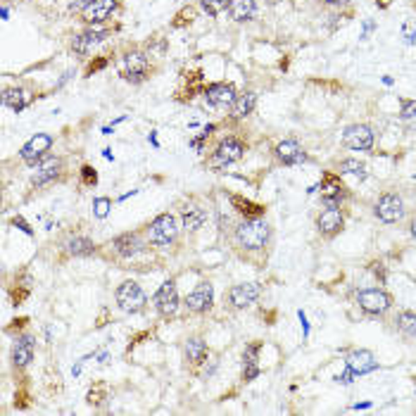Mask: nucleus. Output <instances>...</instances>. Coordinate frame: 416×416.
<instances>
[{
    "mask_svg": "<svg viewBox=\"0 0 416 416\" xmlns=\"http://www.w3.org/2000/svg\"><path fill=\"white\" fill-rule=\"evenodd\" d=\"M183 310L190 317H207L214 310V286L209 281H200L188 295L183 298Z\"/></svg>",
    "mask_w": 416,
    "mask_h": 416,
    "instance_id": "nucleus-15",
    "label": "nucleus"
},
{
    "mask_svg": "<svg viewBox=\"0 0 416 416\" xmlns=\"http://www.w3.org/2000/svg\"><path fill=\"white\" fill-rule=\"evenodd\" d=\"M36 357V338L31 333H22L12 343V367L17 371H24L34 362Z\"/></svg>",
    "mask_w": 416,
    "mask_h": 416,
    "instance_id": "nucleus-23",
    "label": "nucleus"
},
{
    "mask_svg": "<svg viewBox=\"0 0 416 416\" xmlns=\"http://www.w3.org/2000/svg\"><path fill=\"white\" fill-rule=\"evenodd\" d=\"M259 352H262V343L259 341H252L245 350H243V381H245V383L255 381L262 374V369H259Z\"/></svg>",
    "mask_w": 416,
    "mask_h": 416,
    "instance_id": "nucleus-26",
    "label": "nucleus"
},
{
    "mask_svg": "<svg viewBox=\"0 0 416 416\" xmlns=\"http://www.w3.org/2000/svg\"><path fill=\"white\" fill-rule=\"evenodd\" d=\"M343 145L352 152H371L376 145V133L369 124H352L343 131Z\"/></svg>",
    "mask_w": 416,
    "mask_h": 416,
    "instance_id": "nucleus-18",
    "label": "nucleus"
},
{
    "mask_svg": "<svg viewBox=\"0 0 416 416\" xmlns=\"http://www.w3.org/2000/svg\"><path fill=\"white\" fill-rule=\"evenodd\" d=\"M374 216L381 224H388V226H395V224H402L409 216L405 195L400 190H383V193L376 197L374 202Z\"/></svg>",
    "mask_w": 416,
    "mask_h": 416,
    "instance_id": "nucleus-5",
    "label": "nucleus"
},
{
    "mask_svg": "<svg viewBox=\"0 0 416 416\" xmlns=\"http://www.w3.org/2000/svg\"><path fill=\"white\" fill-rule=\"evenodd\" d=\"M345 364H348V369L352 371L355 376H364V374H371V371L379 369V362H376L374 352L371 350H352L348 357H345Z\"/></svg>",
    "mask_w": 416,
    "mask_h": 416,
    "instance_id": "nucleus-25",
    "label": "nucleus"
},
{
    "mask_svg": "<svg viewBox=\"0 0 416 416\" xmlns=\"http://www.w3.org/2000/svg\"><path fill=\"white\" fill-rule=\"evenodd\" d=\"M228 5H231V0H200V8L204 15L209 17H219L224 12L228 10Z\"/></svg>",
    "mask_w": 416,
    "mask_h": 416,
    "instance_id": "nucleus-34",
    "label": "nucleus"
},
{
    "mask_svg": "<svg viewBox=\"0 0 416 416\" xmlns=\"http://www.w3.org/2000/svg\"><path fill=\"white\" fill-rule=\"evenodd\" d=\"M228 15H231L233 22H238V24L252 22V19L257 17V3H255V0H231V5H228Z\"/></svg>",
    "mask_w": 416,
    "mask_h": 416,
    "instance_id": "nucleus-30",
    "label": "nucleus"
},
{
    "mask_svg": "<svg viewBox=\"0 0 416 416\" xmlns=\"http://www.w3.org/2000/svg\"><path fill=\"white\" fill-rule=\"evenodd\" d=\"M178 221H181V231L185 235H195L209 219V209L197 195H188L185 200L178 202Z\"/></svg>",
    "mask_w": 416,
    "mask_h": 416,
    "instance_id": "nucleus-8",
    "label": "nucleus"
},
{
    "mask_svg": "<svg viewBox=\"0 0 416 416\" xmlns=\"http://www.w3.org/2000/svg\"><path fill=\"white\" fill-rule=\"evenodd\" d=\"M271 155L276 159V164L281 166H295V164H305L307 159V152L302 145L298 143V140L293 138H286V140H279L276 145L271 148Z\"/></svg>",
    "mask_w": 416,
    "mask_h": 416,
    "instance_id": "nucleus-22",
    "label": "nucleus"
},
{
    "mask_svg": "<svg viewBox=\"0 0 416 416\" xmlns=\"http://www.w3.org/2000/svg\"><path fill=\"white\" fill-rule=\"evenodd\" d=\"M57 250H60V262L67 259H83V257H93L98 252V243H95L91 235L81 233V231H67L57 243Z\"/></svg>",
    "mask_w": 416,
    "mask_h": 416,
    "instance_id": "nucleus-12",
    "label": "nucleus"
},
{
    "mask_svg": "<svg viewBox=\"0 0 416 416\" xmlns=\"http://www.w3.org/2000/svg\"><path fill=\"white\" fill-rule=\"evenodd\" d=\"M204 100L209 102L212 107H231V102L235 100V88H233V83H228V81H216V83H207L204 86Z\"/></svg>",
    "mask_w": 416,
    "mask_h": 416,
    "instance_id": "nucleus-24",
    "label": "nucleus"
},
{
    "mask_svg": "<svg viewBox=\"0 0 416 416\" xmlns=\"http://www.w3.org/2000/svg\"><path fill=\"white\" fill-rule=\"evenodd\" d=\"M107 247L112 250L114 259H133V257H138L140 252L150 250L148 240H145L143 228H136V231H124V233L114 235Z\"/></svg>",
    "mask_w": 416,
    "mask_h": 416,
    "instance_id": "nucleus-14",
    "label": "nucleus"
},
{
    "mask_svg": "<svg viewBox=\"0 0 416 416\" xmlns=\"http://www.w3.org/2000/svg\"><path fill=\"white\" fill-rule=\"evenodd\" d=\"M114 302H117L119 310L126 312V314H140V312H145L150 305L145 290L131 279L121 281L117 286V290H114Z\"/></svg>",
    "mask_w": 416,
    "mask_h": 416,
    "instance_id": "nucleus-13",
    "label": "nucleus"
},
{
    "mask_svg": "<svg viewBox=\"0 0 416 416\" xmlns=\"http://www.w3.org/2000/svg\"><path fill=\"white\" fill-rule=\"evenodd\" d=\"M371 271H374L376 276H381V286H386V264H383V262H374V264H371Z\"/></svg>",
    "mask_w": 416,
    "mask_h": 416,
    "instance_id": "nucleus-37",
    "label": "nucleus"
},
{
    "mask_svg": "<svg viewBox=\"0 0 416 416\" xmlns=\"http://www.w3.org/2000/svg\"><path fill=\"white\" fill-rule=\"evenodd\" d=\"M376 5H379L381 10H386V8H390V5H393V0H374Z\"/></svg>",
    "mask_w": 416,
    "mask_h": 416,
    "instance_id": "nucleus-42",
    "label": "nucleus"
},
{
    "mask_svg": "<svg viewBox=\"0 0 416 416\" xmlns=\"http://www.w3.org/2000/svg\"><path fill=\"white\" fill-rule=\"evenodd\" d=\"M53 145H55V138L50 136V133H36V136L31 138L22 150H19V157H22L24 164L36 166L43 157L50 155Z\"/></svg>",
    "mask_w": 416,
    "mask_h": 416,
    "instance_id": "nucleus-21",
    "label": "nucleus"
},
{
    "mask_svg": "<svg viewBox=\"0 0 416 416\" xmlns=\"http://www.w3.org/2000/svg\"><path fill=\"white\" fill-rule=\"evenodd\" d=\"M319 188H322V207L345 209V204L352 200L350 185L343 181V174H338V171H324Z\"/></svg>",
    "mask_w": 416,
    "mask_h": 416,
    "instance_id": "nucleus-7",
    "label": "nucleus"
},
{
    "mask_svg": "<svg viewBox=\"0 0 416 416\" xmlns=\"http://www.w3.org/2000/svg\"><path fill=\"white\" fill-rule=\"evenodd\" d=\"M247 152V143L243 140L240 136H235V133H228V136H224L216 140V145L212 148V152L204 159V166H207L209 171H216V174H221L226 166H231L235 162H240L243 157H245Z\"/></svg>",
    "mask_w": 416,
    "mask_h": 416,
    "instance_id": "nucleus-3",
    "label": "nucleus"
},
{
    "mask_svg": "<svg viewBox=\"0 0 416 416\" xmlns=\"http://www.w3.org/2000/svg\"><path fill=\"white\" fill-rule=\"evenodd\" d=\"M355 305L362 310V314H367L371 319H381L395 307V298H393V293L386 290L383 286L362 288V290L355 293Z\"/></svg>",
    "mask_w": 416,
    "mask_h": 416,
    "instance_id": "nucleus-4",
    "label": "nucleus"
},
{
    "mask_svg": "<svg viewBox=\"0 0 416 416\" xmlns=\"http://www.w3.org/2000/svg\"><path fill=\"white\" fill-rule=\"evenodd\" d=\"M402 102V112L400 121L407 131H416V100H400Z\"/></svg>",
    "mask_w": 416,
    "mask_h": 416,
    "instance_id": "nucleus-33",
    "label": "nucleus"
},
{
    "mask_svg": "<svg viewBox=\"0 0 416 416\" xmlns=\"http://www.w3.org/2000/svg\"><path fill=\"white\" fill-rule=\"evenodd\" d=\"M395 329H398L402 336L407 338H416V312L412 310H400L393 319Z\"/></svg>",
    "mask_w": 416,
    "mask_h": 416,
    "instance_id": "nucleus-31",
    "label": "nucleus"
},
{
    "mask_svg": "<svg viewBox=\"0 0 416 416\" xmlns=\"http://www.w3.org/2000/svg\"><path fill=\"white\" fill-rule=\"evenodd\" d=\"M67 178V159L62 155H48L34 166V174H31V185L36 190H46L53 185L62 183Z\"/></svg>",
    "mask_w": 416,
    "mask_h": 416,
    "instance_id": "nucleus-6",
    "label": "nucleus"
},
{
    "mask_svg": "<svg viewBox=\"0 0 416 416\" xmlns=\"http://www.w3.org/2000/svg\"><path fill=\"white\" fill-rule=\"evenodd\" d=\"M209 355H212V348H209L207 341H204L200 333H193V336H188L183 341V362L193 374L207 364Z\"/></svg>",
    "mask_w": 416,
    "mask_h": 416,
    "instance_id": "nucleus-17",
    "label": "nucleus"
},
{
    "mask_svg": "<svg viewBox=\"0 0 416 416\" xmlns=\"http://www.w3.org/2000/svg\"><path fill=\"white\" fill-rule=\"evenodd\" d=\"M150 305L162 322H174V319L178 317V310L183 307V300L178 298L176 279H166L164 283L157 288L155 295H152Z\"/></svg>",
    "mask_w": 416,
    "mask_h": 416,
    "instance_id": "nucleus-10",
    "label": "nucleus"
},
{
    "mask_svg": "<svg viewBox=\"0 0 416 416\" xmlns=\"http://www.w3.org/2000/svg\"><path fill=\"white\" fill-rule=\"evenodd\" d=\"M255 107H257V93L255 91H240L235 95V100L231 102V107H228V117L233 121H240L250 117V114L255 112Z\"/></svg>",
    "mask_w": 416,
    "mask_h": 416,
    "instance_id": "nucleus-27",
    "label": "nucleus"
},
{
    "mask_svg": "<svg viewBox=\"0 0 416 416\" xmlns=\"http://www.w3.org/2000/svg\"><path fill=\"white\" fill-rule=\"evenodd\" d=\"M12 224H15V226H19V228H22V231L27 233V235H34V231H31V226H29L27 221L22 219V216H15V219H12Z\"/></svg>",
    "mask_w": 416,
    "mask_h": 416,
    "instance_id": "nucleus-39",
    "label": "nucleus"
},
{
    "mask_svg": "<svg viewBox=\"0 0 416 416\" xmlns=\"http://www.w3.org/2000/svg\"><path fill=\"white\" fill-rule=\"evenodd\" d=\"M228 200H231V209L243 219H257V216H267V207L259 202H252L247 200V197L243 195H228Z\"/></svg>",
    "mask_w": 416,
    "mask_h": 416,
    "instance_id": "nucleus-28",
    "label": "nucleus"
},
{
    "mask_svg": "<svg viewBox=\"0 0 416 416\" xmlns=\"http://www.w3.org/2000/svg\"><path fill=\"white\" fill-rule=\"evenodd\" d=\"M117 72L124 81L129 83H143L150 79L152 65H150V55L143 50H129L119 57L117 62Z\"/></svg>",
    "mask_w": 416,
    "mask_h": 416,
    "instance_id": "nucleus-9",
    "label": "nucleus"
},
{
    "mask_svg": "<svg viewBox=\"0 0 416 416\" xmlns=\"http://www.w3.org/2000/svg\"><path fill=\"white\" fill-rule=\"evenodd\" d=\"M91 3H93V0H74V3H72V12H81L83 8H88Z\"/></svg>",
    "mask_w": 416,
    "mask_h": 416,
    "instance_id": "nucleus-40",
    "label": "nucleus"
},
{
    "mask_svg": "<svg viewBox=\"0 0 416 416\" xmlns=\"http://www.w3.org/2000/svg\"><path fill=\"white\" fill-rule=\"evenodd\" d=\"M264 288L257 281H243V283H233L224 293V307L231 312H245L252 305H257Z\"/></svg>",
    "mask_w": 416,
    "mask_h": 416,
    "instance_id": "nucleus-11",
    "label": "nucleus"
},
{
    "mask_svg": "<svg viewBox=\"0 0 416 416\" xmlns=\"http://www.w3.org/2000/svg\"><path fill=\"white\" fill-rule=\"evenodd\" d=\"M336 169H338V174H350V176H357L360 181H364L369 174H367V164L362 162V159H357V157H345L341 159V162L336 164Z\"/></svg>",
    "mask_w": 416,
    "mask_h": 416,
    "instance_id": "nucleus-32",
    "label": "nucleus"
},
{
    "mask_svg": "<svg viewBox=\"0 0 416 416\" xmlns=\"http://www.w3.org/2000/svg\"><path fill=\"white\" fill-rule=\"evenodd\" d=\"M110 209H112V197H95L93 200V214L98 219H105L110 214Z\"/></svg>",
    "mask_w": 416,
    "mask_h": 416,
    "instance_id": "nucleus-36",
    "label": "nucleus"
},
{
    "mask_svg": "<svg viewBox=\"0 0 416 416\" xmlns=\"http://www.w3.org/2000/svg\"><path fill=\"white\" fill-rule=\"evenodd\" d=\"M117 12H119V0H93L88 8H83L79 12V17L88 27H102V24L110 22Z\"/></svg>",
    "mask_w": 416,
    "mask_h": 416,
    "instance_id": "nucleus-20",
    "label": "nucleus"
},
{
    "mask_svg": "<svg viewBox=\"0 0 416 416\" xmlns=\"http://www.w3.org/2000/svg\"><path fill=\"white\" fill-rule=\"evenodd\" d=\"M79 181H81L83 188H95V185H98V171H95L91 164H81Z\"/></svg>",
    "mask_w": 416,
    "mask_h": 416,
    "instance_id": "nucleus-35",
    "label": "nucleus"
},
{
    "mask_svg": "<svg viewBox=\"0 0 416 416\" xmlns=\"http://www.w3.org/2000/svg\"><path fill=\"white\" fill-rule=\"evenodd\" d=\"M145 240L155 250H169L181 243V221L174 212H159L155 219L143 226Z\"/></svg>",
    "mask_w": 416,
    "mask_h": 416,
    "instance_id": "nucleus-2",
    "label": "nucleus"
},
{
    "mask_svg": "<svg viewBox=\"0 0 416 416\" xmlns=\"http://www.w3.org/2000/svg\"><path fill=\"white\" fill-rule=\"evenodd\" d=\"M345 224H348V214H345V209L324 207L322 212L317 214V219H314L317 231H319V235H322L324 240L338 238V235L345 231Z\"/></svg>",
    "mask_w": 416,
    "mask_h": 416,
    "instance_id": "nucleus-16",
    "label": "nucleus"
},
{
    "mask_svg": "<svg viewBox=\"0 0 416 416\" xmlns=\"http://www.w3.org/2000/svg\"><path fill=\"white\" fill-rule=\"evenodd\" d=\"M34 102V95H31L27 88L22 86H10L3 91V105L10 107L12 112H22L27 110V107Z\"/></svg>",
    "mask_w": 416,
    "mask_h": 416,
    "instance_id": "nucleus-29",
    "label": "nucleus"
},
{
    "mask_svg": "<svg viewBox=\"0 0 416 416\" xmlns=\"http://www.w3.org/2000/svg\"><path fill=\"white\" fill-rule=\"evenodd\" d=\"M324 5H331V8H345V5H350V0H322Z\"/></svg>",
    "mask_w": 416,
    "mask_h": 416,
    "instance_id": "nucleus-41",
    "label": "nucleus"
},
{
    "mask_svg": "<svg viewBox=\"0 0 416 416\" xmlns=\"http://www.w3.org/2000/svg\"><path fill=\"white\" fill-rule=\"evenodd\" d=\"M226 226L228 228H224L221 233L226 235V243L235 257L250 264H264L274 245V226L267 221V216H257V219L238 216L233 224L226 221Z\"/></svg>",
    "mask_w": 416,
    "mask_h": 416,
    "instance_id": "nucleus-1",
    "label": "nucleus"
},
{
    "mask_svg": "<svg viewBox=\"0 0 416 416\" xmlns=\"http://www.w3.org/2000/svg\"><path fill=\"white\" fill-rule=\"evenodd\" d=\"M112 36V29L107 27H86L81 31V34H76L72 38V53L76 57H86L95 46H100L102 41H107V38Z\"/></svg>",
    "mask_w": 416,
    "mask_h": 416,
    "instance_id": "nucleus-19",
    "label": "nucleus"
},
{
    "mask_svg": "<svg viewBox=\"0 0 416 416\" xmlns=\"http://www.w3.org/2000/svg\"><path fill=\"white\" fill-rule=\"evenodd\" d=\"M407 233L416 240V212L407 216Z\"/></svg>",
    "mask_w": 416,
    "mask_h": 416,
    "instance_id": "nucleus-38",
    "label": "nucleus"
}]
</instances>
